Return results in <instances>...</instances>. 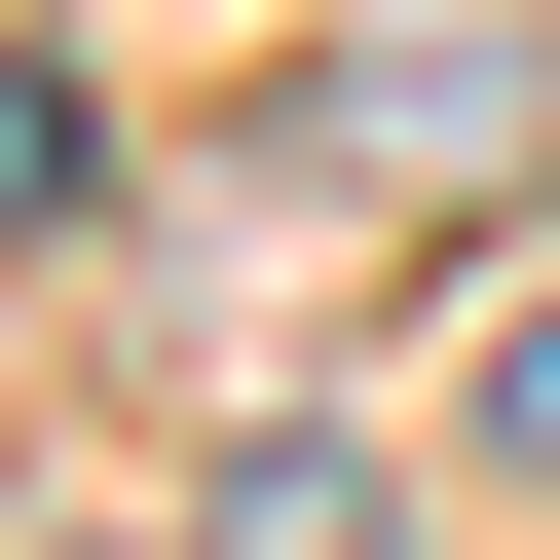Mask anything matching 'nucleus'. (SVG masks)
I'll list each match as a JSON object with an SVG mask.
<instances>
[{
	"instance_id": "1",
	"label": "nucleus",
	"mask_w": 560,
	"mask_h": 560,
	"mask_svg": "<svg viewBox=\"0 0 560 560\" xmlns=\"http://www.w3.org/2000/svg\"><path fill=\"white\" fill-rule=\"evenodd\" d=\"M448 448H486V486L560 523V300H486V374H448Z\"/></svg>"
},
{
	"instance_id": "2",
	"label": "nucleus",
	"mask_w": 560,
	"mask_h": 560,
	"mask_svg": "<svg viewBox=\"0 0 560 560\" xmlns=\"http://www.w3.org/2000/svg\"><path fill=\"white\" fill-rule=\"evenodd\" d=\"M75 187H113V150H75V75L0 38V224H75Z\"/></svg>"
}]
</instances>
